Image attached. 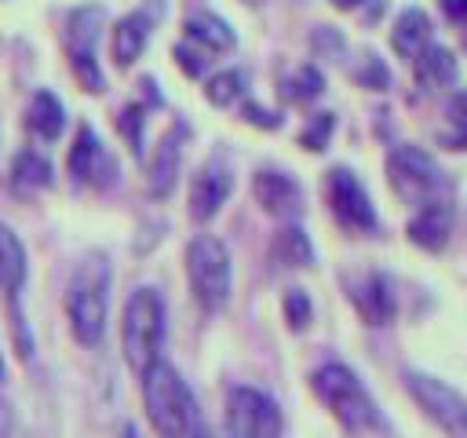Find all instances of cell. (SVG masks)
I'll return each instance as SVG.
<instances>
[{
	"instance_id": "8fae6325",
	"label": "cell",
	"mask_w": 467,
	"mask_h": 438,
	"mask_svg": "<svg viewBox=\"0 0 467 438\" xmlns=\"http://www.w3.org/2000/svg\"><path fill=\"white\" fill-rule=\"evenodd\" d=\"M69 175L73 182L80 186H95V190H106L117 182V161L109 157V150L99 142L95 128L91 124H80L77 128V139L69 146Z\"/></svg>"
},
{
	"instance_id": "e575fe53",
	"label": "cell",
	"mask_w": 467,
	"mask_h": 438,
	"mask_svg": "<svg viewBox=\"0 0 467 438\" xmlns=\"http://www.w3.org/2000/svg\"><path fill=\"white\" fill-rule=\"evenodd\" d=\"M332 4H336V7H339V11H350V7H358V4H361V0H332Z\"/></svg>"
},
{
	"instance_id": "7402d4cb",
	"label": "cell",
	"mask_w": 467,
	"mask_h": 438,
	"mask_svg": "<svg viewBox=\"0 0 467 438\" xmlns=\"http://www.w3.org/2000/svg\"><path fill=\"white\" fill-rule=\"evenodd\" d=\"M186 36H190L193 44H201L204 51H230V47L237 44L234 29H230L219 15H208V11L186 18Z\"/></svg>"
},
{
	"instance_id": "277c9868",
	"label": "cell",
	"mask_w": 467,
	"mask_h": 438,
	"mask_svg": "<svg viewBox=\"0 0 467 438\" xmlns=\"http://www.w3.org/2000/svg\"><path fill=\"white\" fill-rule=\"evenodd\" d=\"M161 343H164V303L157 288L142 285L128 296L120 321V347L128 369L142 376L153 361H161Z\"/></svg>"
},
{
	"instance_id": "9c48e42d",
	"label": "cell",
	"mask_w": 467,
	"mask_h": 438,
	"mask_svg": "<svg viewBox=\"0 0 467 438\" xmlns=\"http://www.w3.org/2000/svg\"><path fill=\"white\" fill-rule=\"evenodd\" d=\"M405 387L409 394L420 402V409L449 434V438H467V402L456 387H449L445 380L438 376H427V372H405Z\"/></svg>"
},
{
	"instance_id": "836d02e7",
	"label": "cell",
	"mask_w": 467,
	"mask_h": 438,
	"mask_svg": "<svg viewBox=\"0 0 467 438\" xmlns=\"http://www.w3.org/2000/svg\"><path fill=\"white\" fill-rule=\"evenodd\" d=\"M449 22H467V0H438Z\"/></svg>"
},
{
	"instance_id": "ffe728a7",
	"label": "cell",
	"mask_w": 467,
	"mask_h": 438,
	"mask_svg": "<svg viewBox=\"0 0 467 438\" xmlns=\"http://www.w3.org/2000/svg\"><path fill=\"white\" fill-rule=\"evenodd\" d=\"M146 40H150V15H146V11L124 15V18L117 22V29H113V62H117L120 69L131 66V62L142 55Z\"/></svg>"
},
{
	"instance_id": "4dcf8cb0",
	"label": "cell",
	"mask_w": 467,
	"mask_h": 438,
	"mask_svg": "<svg viewBox=\"0 0 467 438\" xmlns=\"http://www.w3.org/2000/svg\"><path fill=\"white\" fill-rule=\"evenodd\" d=\"M354 80L361 84V88H372V91H383L387 84H390V73H387V66L376 58V55H365V62L354 69Z\"/></svg>"
},
{
	"instance_id": "f546056e",
	"label": "cell",
	"mask_w": 467,
	"mask_h": 438,
	"mask_svg": "<svg viewBox=\"0 0 467 438\" xmlns=\"http://www.w3.org/2000/svg\"><path fill=\"white\" fill-rule=\"evenodd\" d=\"M332 128H336V117L332 113H314L310 117V124L299 131V142L306 146V150H325L328 146V135H332Z\"/></svg>"
},
{
	"instance_id": "7c38bea8",
	"label": "cell",
	"mask_w": 467,
	"mask_h": 438,
	"mask_svg": "<svg viewBox=\"0 0 467 438\" xmlns=\"http://www.w3.org/2000/svg\"><path fill=\"white\" fill-rule=\"evenodd\" d=\"M252 193H255L259 208L277 215V219H299L303 215V186L288 172H277V168L255 172Z\"/></svg>"
},
{
	"instance_id": "d4e9b609",
	"label": "cell",
	"mask_w": 467,
	"mask_h": 438,
	"mask_svg": "<svg viewBox=\"0 0 467 438\" xmlns=\"http://www.w3.org/2000/svg\"><path fill=\"white\" fill-rule=\"evenodd\" d=\"M241 91H244V73L241 69H223V73L208 77V84H204V99L212 106H230V102L241 99Z\"/></svg>"
},
{
	"instance_id": "44dd1931",
	"label": "cell",
	"mask_w": 467,
	"mask_h": 438,
	"mask_svg": "<svg viewBox=\"0 0 467 438\" xmlns=\"http://www.w3.org/2000/svg\"><path fill=\"white\" fill-rule=\"evenodd\" d=\"M26 274H29L26 248H22L18 234L0 223V288H4L7 296H15V292L26 285Z\"/></svg>"
},
{
	"instance_id": "52a82bcc",
	"label": "cell",
	"mask_w": 467,
	"mask_h": 438,
	"mask_svg": "<svg viewBox=\"0 0 467 438\" xmlns=\"http://www.w3.org/2000/svg\"><path fill=\"white\" fill-rule=\"evenodd\" d=\"M223 423H226V438H281L285 431L277 402L259 387H244V383L226 391Z\"/></svg>"
},
{
	"instance_id": "3957f363",
	"label": "cell",
	"mask_w": 467,
	"mask_h": 438,
	"mask_svg": "<svg viewBox=\"0 0 467 438\" xmlns=\"http://www.w3.org/2000/svg\"><path fill=\"white\" fill-rule=\"evenodd\" d=\"M106 310H109V259L102 252H88L73 270V281L66 292V318L77 343L95 347L102 339Z\"/></svg>"
},
{
	"instance_id": "74e56055",
	"label": "cell",
	"mask_w": 467,
	"mask_h": 438,
	"mask_svg": "<svg viewBox=\"0 0 467 438\" xmlns=\"http://www.w3.org/2000/svg\"><path fill=\"white\" fill-rule=\"evenodd\" d=\"M244 4H252V7H259V4H266V0H244Z\"/></svg>"
},
{
	"instance_id": "484cf974",
	"label": "cell",
	"mask_w": 467,
	"mask_h": 438,
	"mask_svg": "<svg viewBox=\"0 0 467 438\" xmlns=\"http://www.w3.org/2000/svg\"><path fill=\"white\" fill-rule=\"evenodd\" d=\"M321 91H325V77H321L314 66H299V69L285 80V99H288V102H299V106H303V102H314Z\"/></svg>"
},
{
	"instance_id": "d590c367",
	"label": "cell",
	"mask_w": 467,
	"mask_h": 438,
	"mask_svg": "<svg viewBox=\"0 0 467 438\" xmlns=\"http://www.w3.org/2000/svg\"><path fill=\"white\" fill-rule=\"evenodd\" d=\"M7 380V369H4V358H0V383Z\"/></svg>"
},
{
	"instance_id": "6da1fadb",
	"label": "cell",
	"mask_w": 467,
	"mask_h": 438,
	"mask_svg": "<svg viewBox=\"0 0 467 438\" xmlns=\"http://www.w3.org/2000/svg\"><path fill=\"white\" fill-rule=\"evenodd\" d=\"M142 405L157 438H204L212 431L193 391L168 361H153L142 372Z\"/></svg>"
},
{
	"instance_id": "603a6c76",
	"label": "cell",
	"mask_w": 467,
	"mask_h": 438,
	"mask_svg": "<svg viewBox=\"0 0 467 438\" xmlns=\"http://www.w3.org/2000/svg\"><path fill=\"white\" fill-rule=\"evenodd\" d=\"M270 256H274L281 266H310V263H314V245H310V237L303 234V226H281V230L274 234Z\"/></svg>"
},
{
	"instance_id": "ac0fdd59",
	"label": "cell",
	"mask_w": 467,
	"mask_h": 438,
	"mask_svg": "<svg viewBox=\"0 0 467 438\" xmlns=\"http://www.w3.org/2000/svg\"><path fill=\"white\" fill-rule=\"evenodd\" d=\"M412 62H416V84L423 91H438L456 80V55L441 44H427Z\"/></svg>"
},
{
	"instance_id": "8992f818",
	"label": "cell",
	"mask_w": 467,
	"mask_h": 438,
	"mask_svg": "<svg viewBox=\"0 0 467 438\" xmlns=\"http://www.w3.org/2000/svg\"><path fill=\"white\" fill-rule=\"evenodd\" d=\"M186 281H190V292L201 303V310L219 314L230 303L234 266H230V252L219 237L197 234L186 245Z\"/></svg>"
},
{
	"instance_id": "e0dca14e",
	"label": "cell",
	"mask_w": 467,
	"mask_h": 438,
	"mask_svg": "<svg viewBox=\"0 0 467 438\" xmlns=\"http://www.w3.org/2000/svg\"><path fill=\"white\" fill-rule=\"evenodd\" d=\"M431 44V18L427 11L420 7H405L390 29V47L401 55V58H416L423 47Z\"/></svg>"
},
{
	"instance_id": "1f68e13d",
	"label": "cell",
	"mask_w": 467,
	"mask_h": 438,
	"mask_svg": "<svg viewBox=\"0 0 467 438\" xmlns=\"http://www.w3.org/2000/svg\"><path fill=\"white\" fill-rule=\"evenodd\" d=\"M175 62H179V69L186 73V77H201L204 73V55L201 51H193L190 44H175Z\"/></svg>"
},
{
	"instance_id": "4fadbf2b",
	"label": "cell",
	"mask_w": 467,
	"mask_h": 438,
	"mask_svg": "<svg viewBox=\"0 0 467 438\" xmlns=\"http://www.w3.org/2000/svg\"><path fill=\"white\" fill-rule=\"evenodd\" d=\"M230 190H234L230 168H226L219 157L204 161L201 172H197L193 182H190V215H193L197 223H208V219L223 208V201L230 197Z\"/></svg>"
},
{
	"instance_id": "7a4b0ae2",
	"label": "cell",
	"mask_w": 467,
	"mask_h": 438,
	"mask_svg": "<svg viewBox=\"0 0 467 438\" xmlns=\"http://www.w3.org/2000/svg\"><path fill=\"white\" fill-rule=\"evenodd\" d=\"M314 394L325 402V409L336 416V423L350 434L372 438V434H387V420L376 405V398L368 394V387L358 380L354 369H347L343 361H328L321 369H314L310 376Z\"/></svg>"
},
{
	"instance_id": "d6a6232c",
	"label": "cell",
	"mask_w": 467,
	"mask_h": 438,
	"mask_svg": "<svg viewBox=\"0 0 467 438\" xmlns=\"http://www.w3.org/2000/svg\"><path fill=\"white\" fill-rule=\"evenodd\" d=\"M244 120H252V124H259V128H281V117H277V113H266V110L255 106V102L244 106Z\"/></svg>"
},
{
	"instance_id": "2e32d148",
	"label": "cell",
	"mask_w": 467,
	"mask_h": 438,
	"mask_svg": "<svg viewBox=\"0 0 467 438\" xmlns=\"http://www.w3.org/2000/svg\"><path fill=\"white\" fill-rule=\"evenodd\" d=\"M449 234H452V204H449V201L416 208V215L409 219V241H412L416 248L441 252L445 241H449Z\"/></svg>"
},
{
	"instance_id": "4316f807",
	"label": "cell",
	"mask_w": 467,
	"mask_h": 438,
	"mask_svg": "<svg viewBox=\"0 0 467 438\" xmlns=\"http://www.w3.org/2000/svg\"><path fill=\"white\" fill-rule=\"evenodd\" d=\"M445 113H449V131L441 135V142L449 150H467V91L452 95Z\"/></svg>"
},
{
	"instance_id": "8d00e7d4",
	"label": "cell",
	"mask_w": 467,
	"mask_h": 438,
	"mask_svg": "<svg viewBox=\"0 0 467 438\" xmlns=\"http://www.w3.org/2000/svg\"><path fill=\"white\" fill-rule=\"evenodd\" d=\"M124 438H139V434H135V427H128V431H124Z\"/></svg>"
},
{
	"instance_id": "9a60e30c",
	"label": "cell",
	"mask_w": 467,
	"mask_h": 438,
	"mask_svg": "<svg viewBox=\"0 0 467 438\" xmlns=\"http://www.w3.org/2000/svg\"><path fill=\"white\" fill-rule=\"evenodd\" d=\"M179 139H182V124L168 128L153 150V161L146 168V186L153 197H168L175 190V179H179Z\"/></svg>"
},
{
	"instance_id": "d6986e66",
	"label": "cell",
	"mask_w": 467,
	"mask_h": 438,
	"mask_svg": "<svg viewBox=\"0 0 467 438\" xmlns=\"http://www.w3.org/2000/svg\"><path fill=\"white\" fill-rule=\"evenodd\" d=\"M26 128H29L36 139H44V142H55V139L62 135V128H66V110H62V102H58L55 91H36V95L29 99V106H26Z\"/></svg>"
},
{
	"instance_id": "f1b7e54d",
	"label": "cell",
	"mask_w": 467,
	"mask_h": 438,
	"mask_svg": "<svg viewBox=\"0 0 467 438\" xmlns=\"http://www.w3.org/2000/svg\"><path fill=\"white\" fill-rule=\"evenodd\" d=\"M142 124H146V117H142V106H124L120 110V120H117V128H120V135L128 139V146H131V153L135 157H142Z\"/></svg>"
},
{
	"instance_id": "5b68a950",
	"label": "cell",
	"mask_w": 467,
	"mask_h": 438,
	"mask_svg": "<svg viewBox=\"0 0 467 438\" xmlns=\"http://www.w3.org/2000/svg\"><path fill=\"white\" fill-rule=\"evenodd\" d=\"M387 179L394 186V193L412 204V208H427V204H441L449 201V182H445V172L438 168V161L412 146V142H401L387 153Z\"/></svg>"
},
{
	"instance_id": "30bf717a",
	"label": "cell",
	"mask_w": 467,
	"mask_h": 438,
	"mask_svg": "<svg viewBox=\"0 0 467 438\" xmlns=\"http://www.w3.org/2000/svg\"><path fill=\"white\" fill-rule=\"evenodd\" d=\"M325 201H328L336 223L354 230V234H372L379 226L372 197H368V190L361 186V179L350 168H332L325 175Z\"/></svg>"
},
{
	"instance_id": "83f0119b",
	"label": "cell",
	"mask_w": 467,
	"mask_h": 438,
	"mask_svg": "<svg viewBox=\"0 0 467 438\" xmlns=\"http://www.w3.org/2000/svg\"><path fill=\"white\" fill-rule=\"evenodd\" d=\"M310 318H314L310 296H306L303 288H288V292H285V321H288V328H292V332H303V328L310 325Z\"/></svg>"
},
{
	"instance_id": "ba28073f",
	"label": "cell",
	"mask_w": 467,
	"mask_h": 438,
	"mask_svg": "<svg viewBox=\"0 0 467 438\" xmlns=\"http://www.w3.org/2000/svg\"><path fill=\"white\" fill-rule=\"evenodd\" d=\"M102 22H106V11L99 4L77 7L66 18V55H69L77 84L84 91H91V95L102 91V69H99V58H95V44H99Z\"/></svg>"
},
{
	"instance_id": "5bb4252c",
	"label": "cell",
	"mask_w": 467,
	"mask_h": 438,
	"mask_svg": "<svg viewBox=\"0 0 467 438\" xmlns=\"http://www.w3.org/2000/svg\"><path fill=\"white\" fill-rule=\"evenodd\" d=\"M350 303L358 307V314H361L368 325H390V321H394V310H398V303H394V285H390V277L379 274V270H368V274H361V277L350 285Z\"/></svg>"
},
{
	"instance_id": "cb8c5ba5",
	"label": "cell",
	"mask_w": 467,
	"mask_h": 438,
	"mask_svg": "<svg viewBox=\"0 0 467 438\" xmlns=\"http://www.w3.org/2000/svg\"><path fill=\"white\" fill-rule=\"evenodd\" d=\"M11 179L22 190H44L51 186V161L36 150H18L11 161Z\"/></svg>"
}]
</instances>
